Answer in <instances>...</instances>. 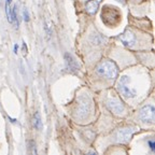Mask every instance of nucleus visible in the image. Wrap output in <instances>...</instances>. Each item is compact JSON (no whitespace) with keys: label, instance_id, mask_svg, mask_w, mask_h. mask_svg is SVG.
<instances>
[{"label":"nucleus","instance_id":"3","mask_svg":"<svg viewBox=\"0 0 155 155\" xmlns=\"http://www.w3.org/2000/svg\"><path fill=\"white\" fill-rule=\"evenodd\" d=\"M117 88H119L120 93L123 95L125 98H134L136 97V91L129 85V78L123 75L120 79L119 83H117Z\"/></svg>","mask_w":155,"mask_h":155},{"label":"nucleus","instance_id":"1","mask_svg":"<svg viewBox=\"0 0 155 155\" xmlns=\"http://www.w3.org/2000/svg\"><path fill=\"white\" fill-rule=\"evenodd\" d=\"M96 72L107 79H115L119 74V68L113 61H104L96 67Z\"/></svg>","mask_w":155,"mask_h":155},{"label":"nucleus","instance_id":"4","mask_svg":"<svg viewBox=\"0 0 155 155\" xmlns=\"http://www.w3.org/2000/svg\"><path fill=\"white\" fill-rule=\"evenodd\" d=\"M154 107L151 104H147L143 108H141L139 112V119L144 123H154Z\"/></svg>","mask_w":155,"mask_h":155},{"label":"nucleus","instance_id":"16","mask_svg":"<svg viewBox=\"0 0 155 155\" xmlns=\"http://www.w3.org/2000/svg\"><path fill=\"white\" fill-rule=\"evenodd\" d=\"M11 1H12V0H7V3H11Z\"/></svg>","mask_w":155,"mask_h":155},{"label":"nucleus","instance_id":"15","mask_svg":"<svg viewBox=\"0 0 155 155\" xmlns=\"http://www.w3.org/2000/svg\"><path fill=\"white\" fill-rule=\"evenodd\" d=\"M116 1H119V2H122L124 5V1H123V0H116Z\"/></svg>","mask_w":155,"mask_h":155},{"label":"nucleus","instance_id":"10","mask_svg":"<svg viewBox=\"0 0 155 155\" xmlns=\"http://www.w3.org/2000/svg\"><path fill=\"white\" fill-rule=\"evenodd\" d=\"M32 124H34V127L36 129H41L42 127V122H41V116H40V113L37 112L34 115V121H32Z\"/></svg>","mask_w":155,"mask_h":155},{"label":"nucleus","instance_id":"14","mask_svg":"<svg viewBox=\"0 0 155 155\" xmlns=\"http://www.w3.org/2000/svg\"><path fill=\"white\" fill-rule=\"evenodd\" d=\"M23 51H27V46H26V43H23Z\"/></svg>","mask_w":155,"mask_h":155},{"label":"nucleus","instance_id":"9","mask_svg":"<svg viewBox=\"0 0 155 155\" xmlns=\"http://www.w3.org/2000/svg\"><path fill=\"white\" fill-rule=\"evenodd\" d=\"M85 8H86L87 13L95 14V13L97 12V10H98V8H99V0H90V1L86 3Z\"/></svg>","mask_w":155,"mask_h":155},{"label":"nucleus","instance_id":"13","mask_svg":"<svg viewBox=\"0 0 155 155\" xmlns=\"http://www.w3.org/2000/svg\"><path fill=\"white\" fill-rule=\"evenodd\" d=\"M17 50H18V46H17V44H15V45H14V53L15 54L17 53Z\"/></svg>","mask_w":155,"mask_h":155},{"label":"nucleus","instance_id":"8","mask_svg":"<svg viewBox=\"0 0 155 155\" xmlns=\"http://www.w3.org/2000/svg\"><path fill=\"white\" fill-rule=\"evenodd\" d=\"M65 61H66V66H67L68 70L72 71V72H77L79 70V65H78L77 61H75L73 56L69 53L65 54Z\"/></svg>","mask_w":155,"mask_h":155},{"label":"nucleus","instance_id":"5","mask_svg":"<svg viewBox=\"0 0 155 155\" xmlns=\"http://www.w3.org/2000/svg\"><path fill=\"white\" fill-rule=\"evenodd\" d=\"M135 133V128H121L115 133V140L117 142H127L130 140Z\"/></svg>","mask_w":155,"mask_h":155},{"label":"nucleus","instance_id":"12","mask_svg":"<svg viewBox=\"0 0 155 155\" xmlns=\"http://www.w3.org/2000/svg\"><path fill=\"white\" fill-rule=\"evenodd\" d=\"M148 144H149V148H150L151 151L153 152V151H154V142H153L152 140H149L148 141Z\"/></svg>","mask_w":155,"mask_h":155},{"label":"nucleus","instance_id":"2","mask_svg":"<svg viewBox=\"0 0 155 155\" xmlns=\"http://www.w3.org/2000/svg\"><path fill=\"white\" fill-rule=\"evenodd\" d=\"M102 22L108 26H115L121 19V13L117 11V9L111 5H106L102 9L101 13Z\"/></svg>","mask_w":155,"mask_h":155},{"label":"nucleus","instance_id":"11","mask_svg":"<svg viewBox=\"0 0 155 155\" xmlns=\"http://www.w3.org/2000/svg\"><path fill=\"white\" fill-rule=\"evenodd\" d=\"M23 18H24L25 22H29V12L26 8L23 9Z\"/></svg>","mask_w":155,"mask_h":155},{"label":"nucleus","instance_id":"6","mask_svg":"<svg viewBox=\"0 0 155 155\" xmlns=\"http://www.w3.org/2000/svg\"><path fill=\"white\" fill-rule=\"evenodd\" d=\"M107 107L109 108L110 111H112L115 114H122L125 111L124 104L116 98H110V99L107 100Z\"/></svg>","mask_w":155,"mask_h":155},{"label":"nucleus","instance_id":"7","mask_svg":"<svg viewBox=\"0 0 155 155\" xmlns=\"http://www.w3.org/2000/svg\"><path fill=\"white\" fill-rule=\"evenodd\" d=\"M119 39H120V41H121L125 46L131 48V46L135 45L136 37L131 31H125L124 34H122L121 36L119 37Z\"/></svg>","mask_w":155,"mask_h":155}]
</instances>
